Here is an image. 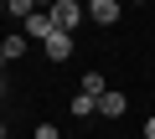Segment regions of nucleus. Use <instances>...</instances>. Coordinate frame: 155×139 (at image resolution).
<instances>
[{"label":"nucleus","instance_id":"1","mask_svg":"<svg viewBox=\"0 0 155 139\" xmlns=\"http://www.w3.org/2000/svg\"><path fill=\"white\" fill-rule=\"evenodd\" d=\"M52 16H57V26H62V31L72 36L78 26L88 21V5H78V0H57V5H52Z\"/></svg>","mask_w":155,"mask_h":139},{"label":"nucleus","instance_id":"2","mask_svg":"<svg viewBox=\"0 0 155 139\" xmlns=\"http://www.w3.org/2000/svg\"><path fill=\"white\" fill-rule=\"evenodd\" d=\"M124 113H129V93L109 88V93L98 98V118H124Z\"/></svg>","mask_w":155,"mask_h":139},{"label":"nucleus","instance_id":"3","mask_svg":"<svg viewBox=\"0 0 155 139\" xmlns=\"http://www.w3.org/2000/svg\"><path fill=\"white\" fill-rule=\"evenodd\" d=\"M124 11H119V0H93V5H88V21L93 26H114Z\"/></svg>","mask_w":155,"mask_h":139},{"label":"nucleus","instance_id":"4","mask_svg":"<svg viewBox=\"0 0 155 139\" xmlns=\"http://www.w3.org/2000/svg\"><path fill=\"white\" fill-rule=\"evenodd\" d=\"M78 93H88V98H104V93H109V77L98 72V67H88V72H83V83H78Z\"/></svg>","mask_w":155,"mask_h":139},{"label":"nucleus","instance_id":"5","mask_svg":"<svg viewBox=\"0 0 155 139\" xmlns=\"http://www.w3.org/2000/svg\"><path fill=\"white\" fill-rule=\"evenodd\" d=\"M72 46H78V41H72L67 31H57V36L47 41V57H52V67H57V62H67V57H72Z\"/></svg>","mask_w":155,"mask_h":139},{"label":"nucleus","instance_id":"6","mask_svg":"<svg viewBox=\"0 0 155 139\" xmlns=\"http://www.w3.org/2000/svg\"><path fill=\"white\" fill-rule=\"evenodd\" d=\"M0 57H5V62H21V57H26V31H16V36L0 41Z\"/></svg>","mask_w":155,"mask_h":139},{"label":"nucleus","instance_id":"7","mask_svg":"<svg viewBox=\"0 0 155 139\" xmlns=\"http://www.w3.org/2000/svg\"><path fill=\"white\" fill-rule=\"evenodd\" d=\"M67 113H72V118H93V113H98V98H88V93H78V98L67 103Z\"/></svg>","mask_w":155,"mask_h":139},{"label":"nucleus","instance_id":"8","mask_svg":"<svg viewBox=\"0 0 155 139\" xmlns=\"http://www.w3.org/2000/svg\"><path fill=\"white\" fill-rule=\"evenodd\" d=\"M5 16H16V21H31V16H36V0H5Z\"/></svg>","mask_w":155,"mask_h":139},{"label":"nucleus","instance_id":"9","mask_svg":"<svg viewBox=\"0 0 155 139\" xmlns=\"http://www.w3.org/2000/svg\"><path fill=\"white\" fill-rule=\"evenodd\" d=\"M31 139H62V134H57L52 124H36V134H31Z\"/></svg>","mask_w":155,"mask_h":139},{"label":"nucleus","instance_id":"10","mask_svg":"<svg viewBox=\"0 0 155 139\" xmlns=\"http://www.w3.org/2000/svg\"><path fill=\"white\" fill-rule=\"evenodd\" d=\"M145 139H155V113H150V118H145Z\"/></svg>","mask_w":155,"mask_h":139}]
</instances>
